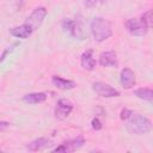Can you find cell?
Here are the masks:
<instances>
[{"instance_id": "52a82bcc", "label": "cell", "mask_w": 153, "mask_h": 153, "mask_svg": "<svg viewBox=\"0 0 153 153\" xmlns=\"http://www.w3.org/2000/svg\"><path fill=\"white\" fill-rule=\"evenodd\" d=\"M84 143H85L84 137L82 136H78L75 139H72V140H68V141L62 142L60 146H57L56 148H54V152H65V153L74 152L76 149H79Z\"/></svg>"}, {"instance_id": "8fae6325", "label": "cell", "mask_w": 153, "mask_h": 153, "mask_svg": "<svg viewBox=\"0 0 153 153\" xmlns=\"http://www.w3.org/2000/svg\"><path fill=\"white\" fill-rule=\"evenodd\" d=\"M51 84L59 88V90H63V91H67V90H72L76 86V82L74 80H68V79H63L61 76H57V75H54L51 78Z\"/></svg>"}, {"instance_id": "4fadbf2b", "label": "cell", "mask_w": 153, "mask_h": 153, "mask_svg": "<svg viewBox=\"0 0 153 153\" xmlns=\"http://www.w3.org/2000/svg\"><path fill=\"white\" fill-rule=\"evenodd\" d=\"M32 30L26 25V24H22L19 26H14L10 29V33L17 38H29L32 35Z\"/></svg>"}, {"instance_id": "e0dca14e", "label": "cell", "mask_w": 153, "mask_h": 153, "mask_svg": "<svg viewBox=\"0 0 153 153\" xmlns=\"http://www.w3.org/2000/svg\"><path fill=\"white\" fill-rule=\"evenodd\" d=\"M91 127H92V129H94V130H100V129L103 128V124H102V122L99 121V118L94 117V118L91 121Z\"/></svg>"}, {"instance_id": "7c38bea8", "label": "cell", "mask_w": 153, "mask_h": 153, "mask_svg": "<svg viewBox=\"0 0 153 153\" xmlns=\"http://www.w3.org/2000/svg\"><path fill=\"white\" fill-rule=\"evenodd\" d=\"M81 67L86 71H93L96 67V60L93 59V51L92 49H88L82 53L81 55Z\"/></svg>"}, {"instance_id": "9c48e42d", "label": "cell", "mask_w": 153, "mask_h": 153, "mask_svg": "<svg viewBox=\"0 0 153 153\" xmlns=\"http://www.w3.org/2000/svg\"><path fill=\"white\" fill-rule=\"evenodd\" d=\"M120 81L124 88H131L136 82L134 72L130 68H123L120 74Z\"/></svg>"}, {"instance_id": "ba28073f", "label": "cell", "mask_w": 153, "mask_h": 153, "mask_svg": "<svg viewBox=\"0 0 153 153\" xmlns=\"http://www.w3.org/2000/svg\"><path fill=\"white\" fill-rule=\"evenodd\" d=\"M73 110V104L66 98H62L57 102L55 108V117L59 120H66Z\"/></svg>"}, {"instance_id": "7402d4cb", "label": "cell", "mask_w": 153, "mask_h": 153, "mask_svg": "<svg viewBox=\"0 0 153 153\" xmlns=\"http://www.w3.org/2000/svg\"><path fill=\"white\" fill-rule=\"evenodd\" d=\"M98 1H99L100 4H104V2H105V0H98Z\"/></svg>"}, {"instance_id": "9a60e30c", "label": "cell", "mask_w": 153, "mask_h": 153, "mask_svg": "<svg viewBox=\"0 0 153 153\" xmlns=\"http://www.w3.org/2000/svg\"><path fill=\"white\" fill-rule=\"evenodd\" d=\"M45 99H47V94L43 93V92L27 93L23 97V100L25 103H29V104H39V103L45 102Z\"/></svg>"}, {"instance_id": "6da1fadb", "label": "cell", "mask_w": 153, "mask_h": 153, "mask_svg": "<svg viewBox=\"0 0 153 153\" xmlns=\"http://www.w3.org/2000/svg\"><path fill=\"white\" fill-rule=\"evenodd\" d=\"M126 122H127L128 130L135 135L147 134L152 128V122L149 121V118H147L146 116H143L141 114L131 112V115L129 116V118Z\"/></svg>"}, {"instance_id": "ffe728a7", "label": "cell", "mask_w": 153, "mask_h": 153, "mask_svg": "<svg viewBox=\"0 0 153 153\" xmlns=\"http://www.w3.org/2000/svg\"><path fill=\"white\" fill-rule=\"evenodd\" d=\"M97 1L98 0H85V6L86 7H93V6H96Z\"/></svg>"}, {"instance_id": "5bb4252c", "label": "cell", "mask_w": 153, "mask_h": 153, "mask_svg": "<svg viewBox=\"0 0 153 153\" xmlns=\"http://www.w3.org/2000/svg\"><path fill=\"white\" fill-rule=\"evenodd\" d=\"M49 145H50V140L49 139H47V137H38V139L31 141L26 146V149L30 151V152H37V151H42V149L47 148Z\"/></svg>"}, {"instance_id": "3957f363", "label": "cell", "mask_w": 153, "mask_h": 153, "mask_svg": "<svg viewBox=\"0 0 153 153\" xmlns=\"http://www.w3.org/2000/svg\"><path fill=\"white\" fill-rule=\"evenodd\" d=\"M45 16H47V8L45 7H36L27 16V18H26L24 24H26L32 31H35V30H37L42 25Z\"/></svg>"}, {"instance_id": "d6986e66", "label": "cell", "mask_w": 153, "mask_h": 153, "mask_svg": "<svg viewBox=\"0 0 153 153\" xmlns=\"http://www.w3.org/2000/svg\"><path fill=\"white\" fill-rule=\"evenodd\" d=\"M131 110H129V109H123L122 111H121V118L122 120H124V121H127L128 118H129V116L131 115Z\"/></svg>"}, {"instance_id": "7a4b0ae2", "label": "cell", "mask_w": 153, "mask_h": 153, "mask_svg": "<svg viewBox=\"0 0 153 153\" xmlns=\"http://www.w3.org/2000/svg\"><path fill=\"white\" fill-rule=\"evenodd\" d=\"M91 32L97 42H104L112 36L111 23L102 17L94 18L91 22Z\"/></svg>"}, {"instance_id": "30bf717a", "label": "cell", "mask_w": 153, "mask_h": 153, "mask_svg": "<svg viewBox=\"0 0 153 153\" xmlns=\"http://www.w3.org/2000/svg\"><path fill=\"white\" fill-rule=\"evenodd\" d=\"M99 65L103 67H117V57L114 50L103 51L99 55Z\"/></svg>"}, {"instance_id": "ac0fdd59", "label": "cell", "mask_w": 153, "mask_h": 153, "mask_svg": "<svg viewBox=\"0 0 153 153\" xmlns=\"http://www.w3.org/2000/svg\"><path fill=\"white\" fill-rule=\"evenodd\" d=\"M17 44H18V43H14V44H12L11 47H7V49H6V50L2 53V55H1V57H0V62H2V61L6 59V55H7V54H10V53H11V51L14 49V47H16Z\"/></svg>"}, {"instance_id": "8992f818", "label": "cell", "mask_w": 153, "mask_h": 153, "mask_svg": "<svg viewBox=\"0 0 153 153\" xmlns=\"http://www.w3.org/2000/svg\"><path fill=\"white\" fill-rule=\"evenodd\" d=\"M62 27L65 31H67L71 36H73L74 38H79L82 39L84 38V33H82V29L79 24V22L66 18L62 20Z\"/></svg>"}, {"instance_id": "277c9868", "label": "cell", "mask_w": 153, "mask_h": 153, "mask_svg": "<svg viewBox=\"0 0 153 153\" xmlns=\"http://www.w3.org/2000/svg\"><path fill=\"white\" fill-rule=\"evenodd\" d=\"M126 27L133 36H145L148 31L149 25L145 22L143 18H141V19L131 18L126 22Z\"/></svg>"}, {"instance_id": "44dd1931", "label": "cell", "mask_w": 153, "mask_h": 153, "mask_svg": "<svg viewBox=\"0 0 153 153\" xmlns=\"http://www.w3.org/2000/svg\"><path fill=\"white\" fill-rule=\"evenodd\" d=\"M8 126H10V123H8V122L0 121V131H2V130H5V129H7V128H8Z\"/></svg>"}, {"instance_id": "5b68a950", "label": "cell", "mask_w": 153, "mask_h": 153, "mask_svg": "<svg viewBox=\"0 0 153 153\" xmlns=\"http://www.w3.org/2000/svg\"><path fill=\"white\" fill-rule=\"evenodd\" d=\"M92 88L100 97L111 98V97H118L120 96V91H117L116 88H114L112 86H110L109 84L103 82V81H96V82H93L92 84Z\"/></svg>"}, {"instance_id": "2e32d148", "label": "cell", "mask_w": 153, "mask_h": 153, "mask_svg": "<svg viewBox=\"0 0 153 153\" xmlns=\"http://www.w3.org/2000/svg\"><path fill=\"white\" fill-rule=\"evenodd\" d=\"M134 94L142 100H147V102L153 100V91L149 87H140L134 91Z\"/></svg>"}]
</instances>
